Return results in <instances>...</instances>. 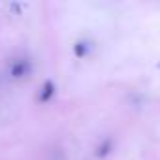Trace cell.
Instances as JSON below:
<instances>
[{
	"instance_id": "2",
	"label": "cell",
	"mask_w": 160,
	"mask_h": 160,
	"mask_svg": "<svg viewBox=\"0 0 160 160\" xmlns=\"http://www.w3.org/2000/svg\"><path fill=\"white\" fill-rule=\"evenodd\" d=\"M57 94V83L53 79H45L42 83V87L38 89V94H36V100L38 104H49Z\"/></svg>"
},
{
	"instance_id": "6",
	"label": "cell",
	"mask_w": 160,
	"mask_h": 160,
	"mask_svg": "<svg viewBox=\"0 0 160 160\" xmlns=\"http://www.w3.org/2000/svg\"><path fill=\"white\" fill-rule=\"evenodd\" d=\"M158 68H160V64H158Z\"/></svg>"
},
{
	"instance_id": "5",
	"label": "cell",
	"mask_w": 160,
	"mask_h": 160,
	"mask_svg": "<svg viewBox=\"0 0 160 160\" xmlns=\"http://www.w3.org/2000/svg\"><path fill=\"white\" fill-rule=\"evenodd\" d=\"M10 8H12L17 15H19V13H21V10H23V6H21V4H17V2H12V4H10Z\"/></svg>"
},
{
	"instance_id": "1",
	"label": "cell",
	"mask_w": 160,
	"mask_h": 160,
	"mask_svg": "<svg viewBox=\"0 0 160 160\" xmlns=\"http://www.w3.org/2000/svg\"><path fill=\"white\" fill-rule=\"evenodd\" d=\"M34 72V62L28 57H19L13 58L8 64V77L13 81H21V79H28Z\"/></svg>"
},
{
	"instance_id": "4",
	"label": "cell",
	"mask_w": 160,
	"mask_h": 160,
	"mask_svg": "<svg viewBox=\"0 0 160 160\" xmlns=\"http://www.w3.org/2000/svg\"><path fill=\"white\" fill-rule=\"evenodd\" d=\"M72 51H73V55H75L77 58H85V57L91 53V43H89L87 40H77V42L73 43Z\"/></svg>"
},
{
	"instance_id": "3",
	"label": "cell",
	"mask_w": 160,
	"mask_h": 160,
	"mask_svg": "<svg viewBox=\"0 0 160 160\" xmlns=\"http://www.w3.org/2000/svg\"><path fill=\"white\" fill-rule=\"evenodd\" d=\"M111 151H113V139H111V138H104V139L98 143V147L94 149V156L102 160V158L109 156Z\"/></svg>"
}]
</instances>
